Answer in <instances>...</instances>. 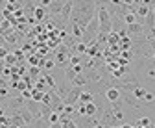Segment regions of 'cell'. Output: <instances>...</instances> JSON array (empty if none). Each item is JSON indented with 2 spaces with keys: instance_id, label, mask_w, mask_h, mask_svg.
<instances>
[{
  "instance_id": "1",
  "label": "cell",
  "mask_w": 155,
  "mask_h": 128,
  "mask_svg": "<svg viewBox=\"0 0 155 128\" xmlns=\"http://www.w3.org/2000/svg\"><path fill=\"white\" fill-rule=\"evenodd\" d=\"M135 74L139 78V84L142 87H146L150 91V87L155 91V63L153 61H146V60H140L137 69H135Z\"/></svg>"
},
{
  "instance_id": "2",
  "label": "cell",
  "mask_w": 155,
  "mask_h": 128,
  "mask_svg": "<svg viewBox=\"0 0 155 128\" xmlns=\"http://www.w3.org/2000/svg\"><path fill=\"white\" fill-rule=\"evenodd\" d=\"M68 60H70V48L67 45H59L54 54V61H55V67H59V69H67L70 67L68 65Z\"/></svg>"
},
{
  "instance_id": "3",
  "label": "cell",
  "mask_w": 155,
  "mask_h": 128,
  "mask_svg": "<svg viewBox=\"0 0 155 128\" xmlns=\"http://www.w3.org/2000/svg\"><path fill=\"white\" fill-rule=\"evenodd\" d=\"M72 8H74V2H72V0H67L65 6H63V11H61V15H59V19H61V22H63L65 26H68V24H70Z\"/></svg>"
},
{
  "instance_id": "4",
  "label": "cell",
  "mask_w": 155,
  "mask_h": 128,
  "mask_svg": "<svg viewBox=\"0 0 155 128\" xmlns=\"http://www.w3.org/2000/svg\"><path fill=\"white\" fill-rule=\"evenodd\" d=\"M120 89L118 87H114V85H109L105 91H104V97H105V100L109 102V104H113V102H116V100H120Z\"/></svg>"
},
{
  "instance_id": "5",
  "label": "cell",
  "mask_w": 155,
  "mask_h": 128,
  "mask_svg": "<svg viewBox=\"0 0 155 128\" xmlns=\"http://www.w3.org/2000/svg\"><path fill=\"white\" fill-rule=\"evenodd\" d=\"M80 93H81V89H80V87H72V89L68 91V95L65 97L63 104H65V106H76L78 100H80Z\"/></svg>"
},
{
  "instance_id": "6",
  "label": "cell",
  "mask_w": 155,
  "mask_h": 128,
  "mask_svg": "<svg viewBox=\"0 0 155 128\" xmlns=\"http://www.w3.org/2000/svg\"><path fill=\"white\" fill-rule=\"evenodd\" d=\"M63 6H65V0H59V2H50L48 15L50 17H59L61 11H63Z\"/></svg>"
},
{
  "instance_id": "7",
  "label": "cell",
  "mask_w": 155,
  "mask_h": 128,
  "mask_svg": "<svg viewBox=\"0 0 155 128\" xmlns=\"http://www.w3.org/2000/svg\"><path fill=\"white\" fill-rule=\"evenodd\" d=\"M48 17H50V15H48V9H45V8H41V6L35 8V11H33V19H35V22H45Z\"/></svg>"
},
{
  "instance_id": "8",
  "label": "cell",
  "mask_w": 155,
  "mask_h": 128,
  "mask_svg": "<svg viewBox=\"0 0 155 128\" xmlns=\"http://www.w3.org/2000/svg\"><path fill=\"white\" fill-rule=\"evenodd\" d=\"M17 112H18V115H21V119L24 121V124L26 126H31L33 124V115L30 113V109L24 106V108H21V109H17Z\"/></svg>"
},
{
  "instance_id": "9",
  "label": "cell",
  "mask_w": 155,
  "mask_h": 128,
  "mask_svg": "<svg viewBox=\"0 0 155 128\" xmlns=\"http://www.w3.org/2000/svg\"><path fill=\"white\" fill-rule=\"evenodd\" d=\"M80 104H91V102H94V95L91 93V91H87V89H81V93H80V100H78Z\"/></svg>"
},
{
  "instance_id": "10",
  "label": "cell",
  "mask_w": 155,
  "mask_h": 128,
  "mask_svg": "<svg viewBox=\"0 0 155 128\" xmlns=\"http://www.w3.org/2000/svg\"><path fill=\"white\" fill-rule=\"evenodd\" d=\"M146 91H148L146 87H142V85H137V87H135V89L131 91V93H133V97L137 99L139 102H142V99H144V95H146Z\"/></svg>"
},
{
  "instance_id": "11",
  "label": "cell",
  "mask_w": 155,
  "mask_h": 128,
  "mask_svg": "<svg viewBox=\"0 0 155 128\" xmlns=\"http://www.w3.org/2000/svg\"><path fill=\"white\" fill-rule=\"evenodd\" d=\"M35 8H37V2H24V6H22L24 17H31L33 11H35Z\"/></svg>"
},
{
  "instance_id": "12",
  "label": "cell",
  "mask_w": 155,
  "mask_h": 128,
  "mask_svg": "<svg viewBox=\"0 0 155 128\" xmlns=\"http://www.w3.org/2000/svg\"><path fill=\"white\" fill-rule=\"evenodd\" d=\"M116 45H120V37L116 32H111L107 35V47H116Z\"/></svg>"
},
{
  "instance_id": "13",
  "label": "cell",
  "mask_w": 155,
  "mask_h": 128,
  "mask_svg": "<svg viewBox=\"0 0 155 128\" xmlns=\"http://www.w3.org/2000/svg\"><path fill=\"white\" fill-rule=\"evenodd\" d=\"M4 63H6V67H15V65H18V60L15 58V54H13V52H9L8 56L4 58Z\"/></svg>"
},
{
  "instance_id": "14",
  "label": "cell",
  "mask_w": 155,
  "mask_h": 128,
  "mask_svg": "<svg viewBox=\"0 0 155 128\" xmlns=\"http://www.w3.org/2000/svg\"><path fill=\"white\" fill-rule=\"evenodd\" d=\"M43 91H39V89H35V87H31V100L33 102H41L43 100Z\"/></svg>"
},
{
  "instance_id": "15",
  "label": "cell",
  "mask_w": 155,
  "mask_h": 128,
  "mask_svg": "<svg viewBox=\"0 0 155 128\" xmlns=\"http://www.w3.org/2000/svg\"><path fill=\"white\" fill-rule=\"evenodd\" d=\"M124 22H126V26L135 24V22H137V15H135V13H126L124 15Z\"/></svg>"
},
{
  "instance_id": "16",
  "label": "cell",
  "mask_w": 155,
  "mask_h": 128,
  "mask_svg": "<svg viewBox=\"0 0 155 128\" xmlns=\"http://www.w3.org/2000/svg\"><path fill=\"white\" fill-rule=\"evenodd\" d=\"M41 104H45V106H50V108H52V89H50V91H46V93L43 95Z\"/></svg>"
},
{
  "instance_id": "17",
  "label": "cell",
  "mask_w": 155,
  "mask_h": 128,
  "mask_svg": "<svg viewBox=\"0 0 155 128\" xmlns=\"http://www.w3.org/2000/svg\"><path fill=\"white\" fill-rule=\"evenodd\" d=\"M9 52H11V50H9L6 45H0V60H4V58L8 56V54H9Z\"/></svg>"
},
{
  "instance_id": "18",
  "label": "cell",
  "mask_w": 155,
  "mask_h": 128,
  "mask_svg": "<svg viewBox=\"0 0 155 128\" xmlns=\"http://www.w3.org/2000/svg\"><path fill=\"white\" fill-rule=\"evenodd\" d=\"M45 69H46V72H50L52 69H55V61H54L52 58H46V65H45Z\"/></svg>"
},
{
  "instance_id": "19",
  "label": "cell",
  "mask_w": 155,
  "mask_h": 128,
  "mask_svg": "<svg viewBox=\"0 0 155 128\" xmlns=\"http://www.w3.org/2000/svg\"><path fill=\"white\" fill-rule=\"evenodd\" d=\"M59 117H61L59 113H55V112H54V113L50 115V119H48V124H55V123H59Z\"/></svg>"
},
{
  "instance_id": "20",
  "label": "cell",
  "mask_w": 155,
  "mask_h": 128,
  "mask_svg": "<svg viewBox=\"0 0 155 128\" xmlns=\"http://www.w3.org/2000/svg\"><path fill=\"white\" fill-rule=\"evenodd\" d=\"M61 126H63V128H78V124H76V121H74V119H70V121L63 123Z\"/></svg>"
},
{
  "instance_id": "21",
  "label": "cell",
  "mask_w": 155,
  "mask_h": 128,
  "mask_svg": "<svg viewBox=\"0 0 155 128\" xmlns=\"http://www.w3.org/2000/svg\"><path fill=\"white\" fill-rule=\"evenodd\" d=\"M4 115H8V109L4 106H0V117H4Z\"/></svg>"
},
{
  "instance_id": "22",
  "label": "cell",
  "mask_w": 155,
  "mask_h": 128,
  "mask_svg": "<svg viewBox=\"0 0 155 128\" xmlns=\"http://www.w3.org/2000/svg\"><path fill=\"white\" fill-rule=\"evenodd\" d=\"M50 128H63L61 123H55V124H50Z\"/></svg>"
},
{
  "instance_id": "23",
  "label": "cell",
  "mask_w": 155,
  "mask_h": 128,
  "mask_svg": "<svg viewBox=\"0 0 155 128\" xmlns=\"http://www.w3.org/2000/svg\"><path fill=\"white\" fill-rule=\"evenodd\" d=\"M120 128H135V126H133V124H127V123H124V124H122Z\"/></svg>"
},
{
  "instance_id": "24",
  "label": "cell",
  "mask_w": 155,
  "mask_h": 128,
  "mask_svg": "<svg viewBox=\"0 0 155 128\" xmlns=\"http://www.w3.org/2000/svg\"><path fill=\"white\" fill-rule=\"evenodd\" d=\"M135 128H144V126H135Z\"/></svg>"
}]
</instances>
